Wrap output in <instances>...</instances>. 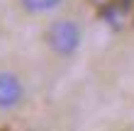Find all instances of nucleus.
<instances>
[{
    "mask_svg": "<svg viewBox=\"0 0 134 131\" xmlns=\"http://www.w3.org/2000/svg\"><path fill=\"white\" fill-rule=\"evenodd\" d=\"M25 88H22L20 78L15 73H0V109H12L20 104Z\"/></svg>",
    "mask_w": 134,
    "mask_h": 131,
    "instance_id": "nucleus-2",
    "label": "nucleus"
},
{
    "mask_svg": "<svg viewBox=\"0 0 134 131\" xmlns=\"http://www.w3.org/2000/svg\"><path fill=\"white\" fill-rule=\"evenodd\" d=\"M22 5L29 12H49V10H56L61 0H22Z\"/></svg>",
    "mask_w": 134,
    "mask_h": 131,
    "instance_id": "nucleus-3",
    "label": "nucleus"
},
{
    "mask_svg": "<svg viewBox=\"0 0 134 131\" xmlns=\"http://www.w3.org/2000/svg\"><path fill=\"white\" fill-rule=\"evenodd\" d=\"M120 3H122V7H129V3H132V0H120Z\"/></svg>",
    "mask_w": 134,
    "mask_h": 131,
    "instance_id": "nucleus-5",
    "label": "nucleus"
},
{
    "mask_svg": "<svg viewBox=\"0 0 134 131\" xmlns=\"http://www.w3.org/2000/svg\"><path fill=\"white\" fill-rule=\"evenodd\" d=\"M120 10H122V5H107L105 10H102L105 20H107L112 27H120V22H122V17H120Z\"/></svg>",
    "mask_w": 134,
    "mask_h": 131,
    "instance_id": "nucleus-4",
    "label": "nucleus"
},
{
    "mask_svg": "<svg viewBox=\"0 0 134 131\" xmlns=\"http://www.w3.org/2000/svg\"><path fill=\"white\" fill-rule=\"evenodd\" d=\"M46 41H49V46L56 53L71 56L78 49V44H81V27L76 22H71V20H59V22H54L49 27Z\"/></svg>",
    "mask_w": 134,
    "mask_h": 131,
    "instance_id": "nucleus-1",
    "label": "nucleus"
}]
</instances>
